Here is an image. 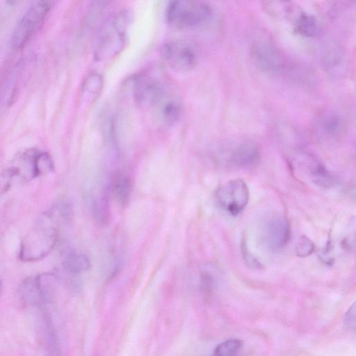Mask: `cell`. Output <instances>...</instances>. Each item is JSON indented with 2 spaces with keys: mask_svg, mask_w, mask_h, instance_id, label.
I'll return each instance as SVG.
<instances>
[{
  "mask_svg": "<svg viewBox=\"0 0 356 356\" xmlns=\"http://www.w3.org/2000/svg\"><path fill=\"white\" fill-rule=\"evenodd\" d=\"M251 59L261 72L274 77H282L302 83L307 71L289 61L273 44L266 41L256 42L250 50Z\"/></svg>",
  "mask_w": 356,
  "mask_h": 356,
  "instance_id": "6da1fadb",
  "label": "cell"
},
{
  "mask_svg": "<svg viewBox=\"0 0 356 356\" xmlns=\"http://www.w3.org/2000/svg\"><path fill=\"white\" fill-rule=\"evenodd\" d=\"M165 17L169 25L176 29H198L211 24L214 10L203 1L177 0L169 3Z\"/></svg>",
  "mask_w": 356,
  "mask_h": 356,
  "instance_id": "7a4b0ae2",
  "label": "cell"
},
{
  "mask_svg": "<svg viewBox=\"0 0 356 356\" xmlns=\"http://www.w3.org/2000/svg\"><path fill=\"white\" fill-rule=\"evenodd\" d=\"M54 216L45 214L38 225L27 234L22 241L19 258L26 262L43 259L54 248L57 241V229L53 225Z\"/></svg>",
  "mask_w": 356,
  "mask_h": 356,
  "instance_id": "3957f363",
  "label": "cell"
},
{
  "mask_svg": "<svg viewBox=\"0 0 356 356\" xmlns=\"http://www.w3.org/2000/svg\"><path fill=\"white\" fill-rule=\"evenodd\" d=\"M132 15L127 10L120 11L110 17L99 35L95 57L105 60L117 55L124 47Z\"/></svg>",
  "mask_w": 356,
  "mask_h": 356,
  "instance_id": "277c9868",
  "label": "cell"
},
{
  "mask_svg": "<svg viewBox=\"0 0 356 356\" xmlns=\"http://www.w3.org/2000/svg\"><path fill=\"white\" fill-rule=\"evenodd\" d=\"M52 6L50 1L32 2L21 17L10 37L14 49L22 48L42 24Z\"/></svg>",
  "mask_w": 356,
  "mask_h": 356,
  "instance_id": "5b68a950",
  "label": "cell"
},
{
  "mask_svg": "<svg viewBox=\"0 0 356 356\" xmlns=\"http://www.w3.org/2000/svg\"><path fill=\"white\" fill-rule=\"evenodd\" d=\"M131 90L136 102L152 111L170 92L161 79L145 74L132 79Z\"/></svg>",
  "mask_w": 356,
  "mask_h": 356,
  "instance_id": "8992f818",
  "label": "cell"
},
{
  "mask_svg": "<svg viewBox=\"0 0 356 356\" xmlns=\"http://www.w3.org/2000/svg\"><path fill=\"white\" fill-rule=\"evenodd\" d=\"M162 56L171 68L178 72L193 70L198 60L196 48L192 43L184 40L167 42L162 49Z\"/></svg>",
  "mask_w": 356,
  "mask_h": 356,
  "instance_id": "52a82bcc",
  "label": "cell"
},
{
  "mask_svg": "<svg viewBox=\"0 0 356 356\" xmlns=\"http://www.w3.org/2000/svg\"><path fill=\"white\" fill-rule=\"evenodd\" d=\"M219 206L232 216H237L245 208L250 193L246 183L242 179L231 180L216 192Z\"/></svg>",
  "mask_w": 356,
  "mask_h": 356,
  "instance_id": "ba28073f",
  "label": "cell"
},
{
  "mask_svg": "<svg viewBox=\"0 0 356 356\" xmlns=\"http://www.w3.org/2000/svg\"><path fill=\"white\" fill-rule=\"evenodd\" d=\"M291 236L288 220L282 215L270 218L265 225L264 238L267 245L273 250L282 248L288 243Z\"/></svg>",
  "mask_w": 356,
  "mask_h": 356,
  "instance_id": "9c48e42d",
  "label": "cell"
},
{
  "mask_svg": "<svg viewBox=\"0 0 356 356\" xmlns=\"http://www.w3.org/2000/svg\"><path fill=\"white\" fill-rule=\"evenodd\" d=\"M314 129L323 137L334 139L343 134L345 122L338 113L325 111L317 115L314 122Z\"/></svg>",
  "mask_w": 356,
  "mask_h": 356,
  "instance_id": "30bf717a",
  "label": "cell"
},
{
  "mask_svg": "<svg viewBox=\"0 0 356 356\" xmlns=\"http://www.w3.org/2000/svg\"><path fill=\"white\" fill-rule=\"evenodd\" d=\"M153 112L160 123L165 126H172L180 120L183 106L179 99L170 92Z\"/></svg>",
  "mask_w": 356,
  "mask_h": 356,
  "instance_id": "8fae6325",
  "label": "cell"
},
{
  "mask_svg": "<svg viewBox=\"0 0 356 356\" xmlns=\"http://www.w3.org/2000/svg\"><path fill=\"white\" fill-rule=\"evenodd\" d=\"M259 156V152L256 144L245 142L234 149L230 155V161L238 167H248L254 164Z\"/></svg>",
  "mask_w": 356,
  "mask_h": 356,
  "instance_id": "7c38bea8",
  "label": "cell"
},
{
  "mask_svg": "<svg viewBox=\"0 0 356 356\" xmlns=\"http://www.w3.org/2000/svg\"><path fill=\"white\" fill-rule=\"evenodd\" d=\"M309 176L316 186L327 188L333 185L334 179L325 165L320 161L312 159L307 165Z\"/></svg>",
  "mask_w": 356,
  "mask_h": 356,
  "instance_id": "4fadbf2b",
  "label": "cell"
},
{
  "mask_svg": "<svg viewBox=\"0 0 356 356\" xmlns=\"http://www.w3.org/2000/svg\"><path fill=\"white\" fill-rule=\"evenodd\" d=\"M111 188L118 202L124 204L128 202L131 195V179L123 172H116L111 179Z\"/></svg>",
  "mask_w": 356,
  "mask_h": 356,
  "instance_id": "5bb4252c",
  "label": "cell"
},
{
  "mask_svg": "<svg viewBox=\"0 0 356 356\" xmlns=\"http://www.w3.org/2000/svg\"><path fill=\"white\" fill-rule=\"evenodd\" d=\"M63 266L69 273L79 274L88 270L91 264L88 257L85 254L72 252L66 257Z\"/></svg>",
  "mask_w": 356,
  "mask_h": 356,
  "instance_id": "9a60e30c",
  "label": "cell"
},
{
  "mask_svg": "<svg viewBox=\"0 0 356 356\" xmlns=\"http://www.w3.org/2000/svg\"><path fill=\"white\" fill-rule=\"evenodd\" d=\"M317 29V19L310 14L302 13L295 22V31L303 37L309 38L315 35Z\"/></svg>",
  "mask_w": 356,
  "mask_h": 356,
  "instance_id": "2e32d148",
  "label": "cell"
},
{
  "mask_svg": "<svg viewBox=\"0 0 356 356\" xmlns=\"http://www.w3.org/2000/svg\"><path fill=\"white\" fill-rule=\"evenodd\" d=\"M102 86V77L97 73L91 74L85 81L83 87V92L90 100H93L96 99L101 92Z\"/></svg>",
  "mask_w": 356,
  "mask_h": 356,
  "instance_id": "e0dca14e",
  "label": "cell"
},
{
  "mask_svg": "<svg viewBox=\"0 0 356 356\" xmlns=\"http://www.w3.org/2000/svg\"><path fill=\"white\" fill-rule=\"evenodd\" d=\"M242 346V341L238 339H227L215 348L211 356H237Z\"/></svg>",
  "mask_w": 356,
  "mask_h": 356,
  "instance_id": "ac0fdd59",
  "label": "cell"
},
{
  "mask_svg": "<svg viewBox=\"0 0 356 356\" xmlns=\"http://www.w3.org/2000/svg\"><path fill=\"white\" fill-rule=\"evenodd\" d=\"M35 168L37 177L45 175L54 169V161L51 156L44 152H35Z\"/></svg>",
  "mask_w": 356,
  "mask_h": 356,
  "instance_id": "d6986e66",
  "label": "cell"
},
{
  "mask_svg": "<svg viewBox=\"0 0 356 356\" xmlns=\"http://www.w3.org/2000/svg\"><path fill=\"white\" fill-rule=\"evenodd\" d=\"M315 249L314 242L307 236H300L296 246V252L299 257H306L312 254Z\"/></svg>",
  "mask_w": 356,
  "mask_h": 356,
  "instance_id": "ffe728a7",
  "label": "cell"
},
{
  "mask_svg": "<svg viewBox=\"0 0 356 356\" xmlns=\"http://www.w3.org/2000/svg\"><path fill=\"white\" fill-rule=\"evenodd\" d=\"M93 213L97 220L104 222L108 220L109 216V208L108 202L104 197L96 200L92 206Z\"/></svg>",
  "mask_w": 356,
  "mask_h": 356,
  "instance_id": "44dd1931",
  "label": "cell"
},
{
  "mask_svg": "<svg viewBox=\"0 0 356 356\" xmlns=\"http://www.w3.org/2000/svg\"><path fill=\"white\" fill-rule=\"evenodd\" d=\"M241 250L244 261L250 268L254 269H261L263 266L259 261L250 252L246 238L243 237L241 243Z\"/></svg>",
  "mask_w": 356,
  "mask_h": 356,
  "instance_id": "7402d4cb",
  "label": "cell"
},
{
  "mask_svg": "<svg viewBox=\"0 0 356 356\" xmlns=\"http://www.w3.org/2000/svg\"><path fill=\"white\" fill-rule=\"evenodd\" d=\"M332 250V243L331 236H329L328 240L326 243L325 247L322 250L319 254L320 259L326 265H332L334 262V258L331 255Z\"/></svg>",
  "mask_w": 356,
  "mask_h": 356,
  "instance_id": "603a6c76",
  "label": "cell"
},
{
  "mask_svg": "<svg viewBox=\"0 0 356 356\" xmlns=\"http://www.w3.org/2000/svg\"><path fill=\"white\" fill-rule=\"evenodd\" d=\"M344 321H345V323L346 324V325L349 328H355V303H353V305H352L350 306V307L349 308V309L347 311V312L345 315Z\"/></svg>",
  "mask_w": 356,
  "mask_h": 356,
  "instance_id": "cb8c5ba5",
  "label": "cell"
},
{
  "mask_svg": "<svg viewBox=\"0 0 356 356\" xmlns=\"http://www.w3.org/2000/svg\"><path fill=\"white\" fill-rule=\"evenodd\" d=\"M1 287H2V285H1V282L0 281V293H1Z\"/></svg>",
  "mask_w": 356,
  "mask_h": 356,
  "instance_id": "d4e9b609",
  "label": "cell"
}]
</instances>
